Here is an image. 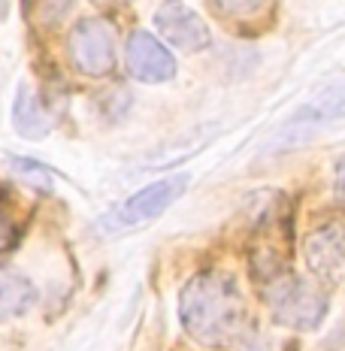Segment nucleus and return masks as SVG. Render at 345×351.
<instances>
[{
    "instance_id": "nucleus-1",
    "label": "nucleus",
    "mask_w": 345,
    "mask_h": 351,
    "mask_svg": "<svg viewBox=\"0 0 345 351\" xmlns=\"http://www.w3.org/2000/svg\"><path fill=\"white\" fill-rule=\"evenodd\" d=\"M179 318L191 339L209 348L237 346L248 333L246 297L237 279L222 269H206L185 282L179 291Z\"/></svg>"
},
{
    "instance_id": "nucleus-2",
    "label": "nucleus",
    "mask_w": 345,
    "mask_h": 351,
    "mask_svg": "<svg viewBox=\"0 0 345 351\" xmlns=\"http://www.w3.org/2000/svg\"><path fill=\"white\" fill-rule=\"evenodd\" d=\"M254 282L276 324L294 327V330H315L324 321L327 297L315 285L294 276L273 252L254 258Z\"/></svg>"
},
{
    "instance_id": "nucleus-3",
    "label": "nucleus",
    "mask_w": 345,
    "mask_h": 351,
    "mask_svg": "<svg viewBox=\"0 0 345 351\" xmlns=\"http://www.w3.org/2000/svg\"><path fill=\"white\" fill-rule=\"evenodd\" d=\"M70 61L82 76L100 79L115 67V34L104 19H82L73 25L67 40Z\"/></svg>"
},
{
    "instance_id": "nucleus-4",
    "label": "nucleus",
    "mask_w": 345,
    "mask_h": 351,
    "mask_svg": "<svg viewBox=\"0 0 345 351\" xmlns=\"http://www.w3.org/2000/svg\"><path fill=\"white\" fill-rule=\"evenodd\" d=\"M185 188H188V173L167 176V179L152 182V185L139 188L136 194H130L128 200L104 221V228L124 230V228H136V224L152 221V218H158L160 212L170 209L173 203L185 194Z\"/></svg>"
},
{
    "instance_id": "nucleus-5",
    "label": "nucleus",
    "mask_w": 345,
    "mask_h": 351,
    "mask_svg": "<svg viewBox=\"0 0 345 351\" xmlns=\"http://www.w3.org/2000/svg\"><path fill=\"white\" fill-rule=\"evenodd\" d=\"M124 64L136 82L160 85L176 76V58L170 49L149 31H134L124 43Z\"/></svg>"
},
{
    "instance_id": "nucleus-6",
    "label": "nucleus",
    "mask_w": 345,
    "mask_h": 351,
    "mask_svg": "<svg viewBox=\"0 0 345 351\" xmlns=\"http://www.w3.org/2000/svg\"><path fill=\"white\" fill-rule=\"evenodd\" d=\"M303 254L315 279L324 285H340L345 279V224L330 221L309 233Z\"/></svg>"
},
{
    "instance_id": "nucleus-7",
    "label": "nucleus",
    "mask_w": 345,
    "mask_h": 351,
    "mask_svg": "<svg viewBox=\"0 0 345 351\" xmlns=\"http://www.w3.org/2000/svg\"><path fill=\"white\" fill-rule=\"evenodd\" d=\"M155 27L179 52H200L209 46V27L182 0H167L155 12Z\"/></svg>"
},
{
    "instance_id": "nucleus-8",
    "label": "nucleus",
    "mask_w": 345,
    "mask_h": 351,
    "mask_svg": "<svg viewBox=\"0 0 345 351\" xmlns=\"http://www.w3.org/2000/svg\"><path fill=\"white\" fill-rule=\"evenodd\" d=\"M12 124L25 140H43L46 134H52L55 119L46 104L31 91V85H19L16 104H12Z\"/></svg>"
},
{
    "instance_id": "nucleus-9",
    "label": "nucleus",
    "mask_w": 345,
    "mask_h": 351,
    "mask_svg": "<svg viewBox=\"0 0 345 351\" xmlns=\"http://www.w3.org/2000/svg\"><path fill=\"white\" fill-rule=\"evenodd\" d=\"M36 303V288L19 269L0 267V321L25 315Z\"/></svg>"
},
{
    "instance_id": "nucleus-10",
    "label": "nucleus",
    "mask_w": 345,
    "mask_h": 351,
    "mask_svg": "<svg viewBox=\"0 0 345 351\" xmlns=\"http://www.w3.org/2000/svg\"><path fill=\"white\" fill-rule=\"evenodd\" d=\"M10 164H12V170L21 176V182H27L36 191H52L55 176L46 164H40V160H34V158H10Z\"/></svg>"
},
{
    "instance_id": "nucleus-11",
    "label": "nucleus",
    "mask_w": 345,
    "mask_h": 351,
    "mask_svg": "<svg viewBox=\"0 0 345 351\" xmlns=\"http://www.w3.org/2000/svg\"><path fill=\"white\" fill-rule=\"evenodd\" d=\"M212 3H215V10L222 12V16L248 19V16H254V12H258L267 0H212Z\"/></svg>"
},
{
    "instance_id": "nucleus-12",
    "label": "nucleus",
    "mask_w": 345,
    "mask_h": 351,
    "mask_svg": "<svg viewBox=\"0 0 345 351\" xmlns=\"http://www.w3.org/2000/svg\"><path fill=\"white\" fill-rule=\"evenodd\" d=\"M73 0H36V16L43 25H58L70 12Z\"/></svg>"
},
{
    "instance_id": "nucleus-13",
    "label": "nucleus",
    "mask_w": 345,
    "mask_h": 351,
    "mask_svg": "<svg viewBox=\"0 0 345 351\" xmlns=\"http://www.w3.org/2000/svg\"><path fill=\"white\" fill-rule=\"evenodd\" d=\"M16 243H19V228H16V221L10 218V212L0 206V254L10 252Z\"/></svg>"
},
{
    "instance_id": "nucleus-14",
    "label": "nucleus",
    "mask_w": 345,
    "mask_h": 351,
    "mask_svg": "<svg viewBox=\"0 0 345 351\" xmlns=\"http://www.w3.org/2000/svg\"><path fill=\"white\" fill-rule=\"evenodd\" d=\"M333 191H336V200L345 206V155L336 160V176H333Z\"/></svg>"
},
{
    "instance_id": "nucleus-15",
    "label": "nucleus",
    "mask_w": 345,
    "mask_h": 351,
    "mask_svg": "<svg viewBox=\"0 0 345 351\" xmlns=\"http://www.w3.org/2000/svg\"><path fill=\"white\" fill-rule=\"evenodd\" d=\"M97 3H115V0H97Z\"/></svg>"
}]
</instances>
